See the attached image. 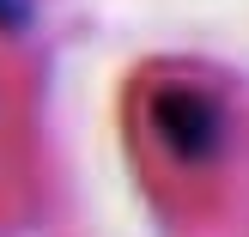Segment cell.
<instances>
[{
  "mask_svg": "<svg viewBox=\"0 0 249 237\" xmlns=\"http://www.w3.org/2000/svg\"><path fill=\"white\" fill-rule=\"evenodd\" d=\"M146 134H152V152L170 170H213L225 158V109H219L213 91H201L189 79H170L152 91Z\"/></svg>",
  "mask_w": 249,
  "mask_h": 237,
  "instance_id": "cell-1",
  "label": "cell"
}]
</instances>
